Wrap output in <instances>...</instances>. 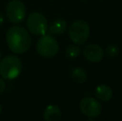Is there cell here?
I'll return each mask as SVG.
<instances>
[{
    "label": "cell",
    "mask_w": 122,
    "mask_h": 121,
    "mask_svg": "<svg viewBox=\"0 0 122 121\" xmlns=\"http://www.w3.org/2000/svg\"><path fill=\"white\" fill-rule=\"evenodd\" d=\"M8 48L15 54H23L30 48L32 38L27 30L21 26H13L6 33Z\"/></svg>",
    "instance_id": "1"
},
{
    "label": "cell",
    "mask_w": 122,
    "mask_h": 121,
    "mask_svg": "<svg viewBox=\"0 0 122 121\" xmlns=\"http://www.w3.org/2000/svg\"><path fill=\"white\" fill-rule=\"evenodd\" d=\"M22 71V62L18 57L9 55L0 61V75L5 80L16 79Z\"/></svg>",
    "instance_id": "2"
},
{
    "label": "cell",
    "mask_w": 122,
    "mask_h": 121,
    "mask_svg": "<svg viewBox=\"0 0 122 121\" xmlns=\"http://www.w3.org/2000/svg\"><path fill=\"white\" fill-rule=\"evenodd\" d=\"M37 53L45 58H51L59 52V44L51 35H42L36 44Z\"/></svg>",
    "instance_id": "3"
},
{
    "label": "cell",
    "mask_w": 122,
    "mask_h": 121,
    "mask_svg": "<svg viewBox=\"0 0 122 121\" xmlns=\"http://www.w3.org/2000/svg\"><path fill=\"white\" fill-rule=\"evenodd\" d=\"M69 37L75 44L81 45L87 41L90 35V26L85 21L77 20L71 24L69 28Z\"/></svg>",
    "instance_id": "4"
},
{
    "label": "cell",
    "mask_w": 122,
    "mask_h": 121,
    "mask_svg": "<svg viewBox=\"0 0 122 121\" xmlns=\"http://www.w3.org/2000/svg\"><path fill=\"white\" fill-rule=\"evenodd\" d=\"M27 27L31 33L36 36L45 35L47 32V18L42 13L34 12L27 18Z\"/></svg>",
    "instance_id": "5"
},
{
    "label": "cell",
    "mask_w": 122,
    "mask_h": 121,
    "mask_svg": "<svg viewBox=\"0 0 122 121\" xmlns=\"http://www.w3.org/2000/svg\"><path fill=\"white\" fill-rule=\"evenodd\" d=\"M27 9L25 4L21 0H12L6 8V15L12 23H20L24 20Z\"/></svg>",
    "instance_id": "6"
},
{
    "label": "cell",
    "mask_w": 122,
    "mask_h": 121,
    "mask_svg": "<svg viewBox=\"0 0 122 121\" xmlns=\"http://www.w3.org/2000/svg\"><path fill=\"white\" fill-rule=\"evenodd\" d=\"M79 107L81 112L89 118L98 117L102 111L101 104L93 97H84L80 101Z\"/></svg>",
    "instance_id": "7"
},
{
    "label": "cell",
    "mask_w": 122,
    "mask_h": 121,
    "mask_svg": "<svg viewBox=\"0 0 122 121\" xmlns=\"http://www.w3.org/2000/svg\"><path fill=\"white\" fill-rule=\"evenodd\" d=\"M83 55L87 61L91 62H100L104 57V50L97 44H90L83 50Z\"/></svg>",
    "instance_id": "8"
},
{
    "label": "cell",
    "mask_w": 122,
    "mask_h": 121,
    "mask_svg": "<svg viewBox=\"0 0 122 121\" xmlns=\"http://www.w3.org/2000/svg\"><path fill=\"white\" fill-rule=\"evenodd\" d=\"M61 118V110L57 105H50L46 107L43 119L46 121H58Z\"/></svg>",
    "instance_id": "9"
},
{
    "label": "cell",
    "mask_w": 122,
    "mask_h": 121,
    "mask_svg": "<svg viewBox=\"0 0 122 121\" xmlns=\"http://www.w3.org/2000/svg\"><path fill=\"white\" fill-rule=\"evenodd\" d=\"M95 95L100 100L107 102L112 98L113 91L112 89L107 85H100L96 88Z\"/></svg>",
    "instance_id": "10"
},
{
    "label": "cell",
    "mask_w": 122,
    "mask_h": 121,
    "mask_svg": "<svg viewBox=\"0 0 122 121\" xmlns=\"http://www.w3.org/2000/svg\"><path fill=\"white\" fill-rule=\"evenodd\" d=\"M67 28V23L64 19L58 18L52 22L48 28V32L52 35H60L66 32Z\"/></svg>",
    "instance_id": "11"
},
{
    "label": "cell",
    "mask_w": 122,
    "mask_h": 121,
    "mask_svg": "<svg viewBox=\"0 0 122 121\" xmlns=\"http://www.w3.org/2000/svg\"><path fill=\"white\" fill-rule=\"evenodd\" d=\"M71 77L72 81L78 84H82L86 82L87 79V73L83 68L76 67L71 71Z\"/></svg>",
    "instance_id": "12"
},
{
    "label": "cell",
    "mask_w": 122,
    "mask_h": 121,
    "mask_svg": "<svg viewBox=\"0 0 122 121\" xmlns=\"http://www.w3.org/2000/svg\"><path fill=\"white\" fill-rule=\"evenodd\" d=\"M81 53V48L77 46H70L66 48V55L70 58H76Z\"/></svg>",
    "instance_id": "13"
},
{
    "label": "cell",
    "mask_w": 122,
    "mask_h": 121,
    "mask_svg": "<svg viewBox=\"0 0 122 121\" xmlns=\"http://www.w3.org/2000/svg\"><path fill=\"white\" fill-rule=\"evenodd\" d=\"M106 53L110 57H117L118 54H119V47H118L116 45H114V44L109 45L107 47H106Z\"/></svg>",
    "instance_id": "14"
},
{
    "label": "cell",
    "mask_w": 122,
    "mask_h": 121,
    "mask_svg": "<svg viewBox=\"0 0 122 121\" xmlns=\"http://www.w3.org/2000/svg\"><path fill=\"white\" fill-rule=\"evenodd\" d=\"M5 88H6V84H5V81L3 79L0 78V95L3 93Z\"/></svg>",
    "instance_id": "15"
},
{
    "label": "cell",
    "mask_w": 122,
    "mask_h": 121,
    "mask_svg": "<svg viewBox=\"0 0 122 121\" xmlns=\"http://www.w3.org/2000/svg\"><path fill=\"white\" fill-rule=\"evenodd\" d=\"M3 22H4V17H3V13H0V26H1V25L3 24Z\"/></svg>",
    "instance_id": "16"
},
{
    "label": "cell",
    "mask_w": 122,
    "mask_h": 121,
    "mask_svg": "<svg viewBox=\"0 0 122 121\" xmlns=\"http://www.w3.org/2000/svg\"><path fill=\"white\" fill-rule=\"evenodd\" d=\"M2 110H3V108H2V105H0V115H1V113H2Z\"/></svg>",
    "instance_id": "17"
},
{
    "label": "cell",
    "mask_w": 122,
    "mask_h": 121,
    "mask_svg": "<svg viewBox=\"0 0 122 121\" xmlns=\"http://www.w3.org/2000/svg\"><path fill=\"white\" fill-rule=\"evenodd\" d=\"M1 57H2V52H1V51H0V59H1Z\"/></svg>",
    "instance_id": "18"
}]
</instances>
